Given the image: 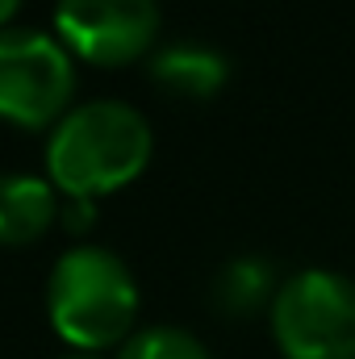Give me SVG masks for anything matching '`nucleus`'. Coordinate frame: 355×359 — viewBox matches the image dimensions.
<instances>
[{
    "instance_id": "4",
    "label": "nucleus",
    "mask_w": 355,
    "mask_h": 359,
    "mask_svg": "<svg viewBox=\"0 0 355 359\" xmlns=\"http://www.w3.org/2000/svg\"><path fill=\"white\" fill-rule=\"evenodd\" d=\"M72 84V59L51 34L34 25L0 29V117L42 126L63 113Z\"/></svg>"
},
{
    "instance_id": "3",
    "label": "nucleus",
    "mask_w": 355,
    "mask_h": 359,
    "mask_svg": "<svg viewBox=\"0 0 355 359\" xmlns=\"http://www.w3.org/2000/svg\"><path fill=\"white\" fill-rule=\"evenodd\" d=\"M272 334L288 359H355V280L330 268L293 271L276 284Z\"/></svg>"
},
{
    "instance_id": "9",
    "label": "nucleus",
    "mask_w": 355,
    "mask_h": 359,
    "mask_svg": "<svg viewBox=\"0 0 355 359\" xmlns=\"http://www.w3.org/2000/svg\"><path fill=\"white\" fill-rule=\"evenodd\" d=\"M117 359H213L205 343L180 326H147L126 339Z\"/></svg>"
},
{
    "instance_id": "7",
    "label": "nucleus",
    "mask_w": 355,
    "mask_h": 359,
    "mask_svg": "<svg viewBox=\"0 0 355 359\" xmlns=\"http://www.w3.org/2000/svg\"><path fill=\"white\" fill-rule=\"evenodd\" d=\"M55 217V188L29 172H0V243H29Z\"/></svg>"
},
{
    "instance_id": "12",
    "label": "nucleus",
    "mask_w": 355,
    "mask_h": 359,
    "mask_svg": "<svg viewBox=\"0 0 355 359\" xmlns=\"http://www.w3.org/2000/svg\"><path fill=\"white\" fill-rule=\"evenodd\" d=\"M55 359H100V355H92V351H67V355H55Z\"/></svg>"
},
{
    "instance_id": "6",
    "label": "nucleus",
    "mask_w": 355,
    "mask_h": 359,
    "mask_svg": "<svg viewBox=\"0 0 355 359\" xmlns=\"http://www.w3.org/2000/svg\"><path fill=\"white\" fill-rule=\"evenodd\" d=\"M151 76L159 88L176 92V96H209L226 84L230 59L209 42L180 38V42H168L151 55Z\"/></svg>"
},
{
    "instance_id": "2",
    "label": "nucleus",
    "mask_w": 355,
    "mask_h": 359,
    "mask_svg": "<svg viewBox=\"0 0 355 359\" xmlns=\"http://www.w3.org/2000/svg\"><path fill=\"white\" fill-rule=\"evenodd\" d=\"M46 305L67 343L105 347L130 330L138 313V284L109 247H72L51 268Z\"/></svg>"
},
{
    "instance_id": "1",
    "label": "nucleus",
    "mask_w": 355,
    "mask_h": 359,
    "mask_svg": "<svg viewBox=\"0 0 355 359\" xmlns=\"http://www.w3.org/2000/svg\"><path fill=\"white\" fill-rule=\"evenodd\" d=\"M151 159V126L126 100H84L55 121L46 168L67 196H92L134 180Z\"/></svg>"
},
{
    "instance_id": "10",
    "label": "nucleus",
    "mask_w": 355,
    "mask_h": 359,
    "mask_svg": "<svg viewBox=\"0 0 355 359\" xmlns=\"http://www.w3.org/2000/svg\"><path fill=\"white\" fill-rule=\"evenodd\" d=\"M92 222V196H72L67 201V226H88Z\"/></svg>"
},
{
    "instance_id": "5",
    "label": "nucleus",
    "mask_w": 355,
    "mask_h": 359,
    "mask_svg": "<svg viewBox=\"0 0 355 359\" xmlns=\"http://www.w3.org/2000/svg\"><path fill=\"white\" fill-rule=\"evenodd\" d=\"M59 34L92 63L142 55L159 29V0H59Z\"/></svg>"
},
{
    "instance_id": "8",
    "label": "nucleus",
    "mask_w": 355,
    "mask_h": 359,
    "mask_svg": "<svg viewBox=\"0 0 355 359\" xmlns=\"http://www.w3.org/2000/svg\"><path fill=\"white\" fill-rule=\"evenodd\" d=\"M272 280H276V271H272L267 259H260V255H239V259H230L226 268L217 271L213 301L226 313H251V309L264 305L267 297H276L272 292Z\"/></svg>"
},
{
    "instance_id": "11",
    "label": "nucleus",
    "mask_w": 355,
    "mask_h": 359,
    "mask_svg": "<svg viewBox=\"0 0 355 359\" xmlns=\"http://www.w3.org/2000/svg\"><path fill=\"white\" fill-rule=\"evenodd\" d=\"M17 4H21V0H0V21H4V17H8V13L17 8Z\"/></svg>"
}]
</instances>
